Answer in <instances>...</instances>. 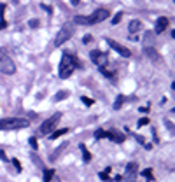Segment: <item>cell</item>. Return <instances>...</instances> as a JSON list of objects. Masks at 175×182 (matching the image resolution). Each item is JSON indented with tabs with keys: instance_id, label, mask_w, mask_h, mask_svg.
<instances>
[{
	"instance_id": "6da1fadb",
	"label": "cell",
	"mask_w": 175,
	"mask_h": 182,
	"mask_svg": "<svg viewBox=\"0 0 175 182\" xmlns=\"http://www.w3.org/2000/svg\"><path fill=\"white\" fill-rule=\"evenodd\" d=\"M109 16H110L109 9H96V11H95L93 14H89V16H75L74 21H75L77 25H93V23L105 21Z\"/></svg>"
},
{
	"instance_id": "7a4b0ae2",
	"label": "cell",
	"mask_w": 175,
	"mask_h": 182,
	"mask_svg": "<svg viewBox=\"0 0 175 182\" xmlns=\"http://www.w3.org/2000/svg\"><path fill=\"white\" fill-rule=\"evenodd\" d=\"M75 68H77L75 58L70 56V54H63V56H61V61H60V77H61V79L70 77Z\"/></svg>"
},
{
	"instance_id": "3957f363",
	"label": "cell",
	"mask_w": 175,
	"mask_h": 182,
	"mask_svg": "<svg viewBox=\"0 0 175 182\" xmlns=\"http://www.w3.org/2000/svg\"><path fill=\"white\" fill-rule=\"evenodd\" d=\"M30 121L21 118H11V119H0V130H23L26 128Z\"/></svg>"
},
{
	"instance_id": "277c9868",
	"label": "cell",
	"mask_w": 175,
	"mask_h": 182,
	"mask_svg": "<svg viewBox=\"0 0 175 182\" xmlns=\"http://www.w3.org/2000/svg\"><path fill=\"white\" fill-rule=\"evenodd\" d=\"M0 72L7 75H12L16 72V65H14L11 56L7 54L6 49H0Z\"/></svg>"
},
{
	"instance_id": "5b68a950",
	"label": "cell",
	"mask_w": 175,
	"mask_h": 182,
	"mask_svg": "<svg viewBox=\"0 0 175 182\" xmlns=\"http://www.w3.org/2000/svg\"><path fill=\"white\" fill-rule=\"evenodd\" d=\"M60 118H61V114H55L53 118H49V119H46L42 124H40V128H39V135H49V133H53V130L56 128V124H58V121H60Z\"/></svg>"
},
{
	"instance_id": "8992f818",
	"label": "cell",
	"mask_w": 175,
	"mask_h": 182,
	"mask_svg": "<svg viewBox=\"0 0 175 182\" xmlns=\"http://www.w3.org/2000/svg\"><path fill=\"white\" fill-rule=\"evenodd\" d=\"M72 33H74V30H72V27H65V28H61L60 32H58V35H56L55 39V46L58 48V46H63V44L68 40V39L72 37Z\"/></svg>"
},
{
	"instance_id": "52a82bcc",
	"label": "cell",
	"mask_w": 175,
	"mask_h": 182,
	"mask_svg": "<svg viewBox=\"0 0 175 182\" xmlns=\"http://www.w3.org/2000/svg\"><path fill=\"white\" fill-rule=\"evenodd\" d=\"M107 44L114 49L116 53H119L121 56H124V58H130V56H131V51H130V49L124 48V46H121V44H117L116 40H112V39H107Z\"/></svg>"
},
{
	"instance_id": "ba28073f",
	"label": "cell",
	"mask_w": 175,
	"mask_h": 182,
	"mask_svg": "<svg viewBox=\"0 0 175 182\" xmlns=\"http://www.w3.org/2000/svg\"><path fill=\"white\" fill-rule=\"evenodd\" d=\"M137 168H138V165L135 163V161H131V163H128L126 165V172H124V180L126 182H133L135 180V177H137Z\"/></svg>"
},
{
	"instance_id": "9c48e42d",
	"label": "cell",
	"mask_w": 175,
	"mask_h": 182,
	"mask_svg": "<svg viewBox=\"0 0 175 182\" xmlns=\"http://www.w3.org/2000/svg\"><path fill=\"white\" fill-rule=\"evenodd\" d=\"M91 60H93V63H96L100 68H104V65L107 63V53H100V51H91L89 53Z\"/></svg>"
},
{
	"instance_id": "30bf717a",
	"label": "cell",
	"mask_w": 175,
	"mask_h": 182,
	"mask_svg": "<svg viewBox=\"0 0 175 182\" xmlns=\"http://www.w3.org/2000/svg\"><path fill=\"white\" fill-rule=\"evenodd\" d=\"M166 27H168V19H166L165 16H161V18L156 19V28H154V32L156 33H163L165 30H166Z\"/></svg>"
},
{
	"instance_id": "8fae6325",
	"label": "cell",
	"mask_w": 175,
	"mask_h": 182,
	"mask_svg": "<svg viewBox=\"0 0 175 182\" xmlns=\"http://www.w3.org/2000/svg\"><path fill=\"white\" fill-rule=\"evenodd\" d=\"M107 139H110V140H114L116 144H121V142H124V135L123 133H119V131H107Z\"/></svg>"
},
{
	"instance_id": "7c38bea8",
	"label": "cell",
	"mask_w": 175,
	"mask_h": 182,
	"mask_svg": "<svg viewBox=\"0 0 175 182\" xmlns=\"http://www.w3.org/2000/svg\"><path fill=\"white\" fill-rule=\"evenodd\" d=\"M145 56H149L154 63H161V56L156 53V49L154 48H145Z\"/></svg>"
},
{
	"instance_id": "4fadbf2b",
	"label": "cell",
	"mask_w": 175,
	"mask_h": 182,
	"mask_svg": "<svg viewBox=\"0 0 175 182\" xmlns=\"http://www.w3.org/2000/svg\"><path fill=\"white\" fill-rule=\"evenodd\" d=\"M140 28H142V23L138 21V19H133V21L130 23V27H128V30H130V33H131V35H135V33H137L138 30H140Z\"/></svg>"
},
{
	"instance_id": "5bb4252c",
	"label": "cell",
	"mask_w": 175,
	"mask_h": 182,
	"mask_svg": "<svg viewBox=\"0 0 175 182\" xmlns=\"http://www.w3.org/2000/svg\"><path fill=\"white\" fill-rule=\"evenodd\" d=\"M79 149L82 151V159H84V163H88V161L91 159V154H89V151L86 149V145H84V144L79 145Z\"/></svg>"
},
{
	"instance_id": "9a60e30c",
	"label": "cell",
	"mask_w": 175,
	"mask_h": 182,
	"mask_svg": "<svg viewBox=\"0 0 175 182\" xmlns=\"http://www.w3.org/2000/svg\"><path fill=\"white\" fill-rule=\"evenodd\" d=\"M53 179H55V170L44 172V182H53Z\"/></svg>"
},
{
	"instance_id": "2e32d148",
	"label": "cell",
	"mask_w": 175,
	"mask_h": 182,
	"mask_svg": "<svg viewBox=\"0 0 175 182\" xmlns=\"http://www.w3.org/2000/svg\"><path fill=\"white\" fill-rule=\"evenodd\" d=\"M68 97V91H60V93H56L55 95V102H60V100H65Z\"/></svg>"
},
{
	"instance_id": "e0dca14e",
	"label": "cell",
	"mask_w": 175,
	"mask_h": 182,
	"mask_svg": "<svg viewBox=\"0 0 175 182\" xmlns=\"http://www.w3.org/2000/svg\"><path fill=\"white\" fill-rule=\"evenodd\" d=\"M63 133H68V130H58V131H53V133H51V137H49V139L51 140H55V139H58V137H61V135H63Z\"/></svg>"
},
{
	"instance_id": "ac0fdd59",
	"label": "cell",
	"mask_w": 175,
	"mask_h": 182,
	"mask_svg": "<svg viewBox=\"0 0 175 182\" xmlns=\"http://www.w3.org/2000/svg\"><path fill=\"white\" fill-rule=\"evenodd\" d=\"M121 18H123V12H116V14H114V18H112V21H110V23H112V25H117V23H119L121 21Z\"/></svg>"
},
{
	"instance_id": "d6986e66",
	"label": "cell",
	"mask_w": 175,
	"mask_h": 182,
	"mask_svg": "<svg viewBox=\"0 0 175 182\" xmlns=\"http://www.w3.org/2000/svg\"><path fill=\"white\" fill-rule=\"evenodd\" d=\"M124 103V98L123 97H117V100H116V103H114V109L117 110V109H121V105Z\"/></svg>"
},
{
	"instance_id": "ffe728a7",
	"label": "cell",
	"mask_w": 175,
	"mask_h": 182,
	"mask_svg": "<svg viewBox=\"0 0 175 182\" xmlns=\"http://www.w3.org/2000/svg\"><path fill=\"white\" fill-rule=\"evenodd\" d=\"M142 175L145 177V179H149V180H153V170H151V168L144 170V172H142Z\"/></svg>"
},
{
	"instance_id": "44dd1931",
	"label": "cell",
	"mask_w": 175,
	"mask_h": 182,
	"mask_svg": "<svg viewBox=\"0 0 175 182\" xmlns=\"http://www.w3.org/2000/svg\"><path fill=\"white\" fill-rule=\"evenodd\" d=\"M95 137H96V139H107V131H104V130H98V131L95 133Z\"/></svg>"
},
{
	"instance_id": "7402d4cb",
	"label": "cell",
	"mask_w": 175,
	"mask_h": 182,
	"mask_svg": "<svg viewBox=\"0 0 175 182\" xmlns=\"http://www.w3.org/2000/svg\"><path fill=\"white\" fill-rule=\"evenodd\" d=\"M81 100H82V103H86V105H93V103H95L91 98H88V97H82Z\"/></svg>"
},
{
	"instance_id": "603a6c76",
	"label": "cell",
	"mask_w": 175,
	"mask_h": 182,
	"mask_svg": "<svg viewBox=\"0 0 175 182\" xmlns=\"http://www.w3.org/2000/svg\"><path fill=\"white\" fill-rule=\"evenodd\" d=\"M30 145H32V149H37V147H39L37 139H35V137H32V139H30Z\"/></svg>"
},
{
	"instance_id": "cb8c5ba5",
	"label": "cell",
	"mask_w": 175,
	"mask_h": 182,
	"mask_svg": "<svg viewBox=\"0 0 175 182\" xmlns=\"http://www.w3.org/2000/svg\"><path fill=\"white\" fill-rule=\"evenodd\" d=\"M4 12H6V4L0 6V21H4Z\"/></svg>"
},
{
	"instance_id": "d4e9b609",
	"label": "cell",
	"mask_w": 175,
	"mask_h": 182,
	"mask_svg": "<svg viewBox=\"0 0 175 182\" xmlns=\"http://www.w3.org/2000/svg\"><path fill=\"white\" fill-rule=\"evenodd\" d=\"M28 27H30V28H37V27H39V21H37V19H30Z\"/></svg>"
},
{
	"instance_id": "484cf974",
	"label": "cell",
	"mask_w": 175,
	"mask_h": 182,
	"mask_svg": "<svg viewBox=\"0 0 175 182\" xmlns=\"http://www.w3.org/2000/svg\"><path fill=\"white\" fill-rule=\"evenodd\" d=\"M145 124H149V118H142L138 121V126H145Z\"/></svg>"
},
{
	"instance_id": "4316f807",
	"label": "cell",
	"mask_w": 175,
	"mask_h": 182,
	"mask_svg": "<svg viewBox=\"0 0 175 182\" xmlns=\"http://www.w3.org/2000/svg\"><path fill=\"white\" fill-rule=\"evenodd\" d=\"M12 163H14V166H16L18 172H21V165H19V161H18V159H12Z\"/></svg>"
},
{
	"instance_id": "83f0119b",
	"label": "cell",
	"mask_w": 175,
	"mask_h": 182,
	"mask_svg": "<svg viewBox=\"0 0 175 182\" xmlns=\"http://www.w3.org/2000/svg\"><path fill=\"white\" fill-rule=\"evenodd\" d=\"M100 179H102V180H109V175H107V172H102V173H100Z\"/></svg>"
},
{
	"instance_id": "f1b7e54d",
	"label": "cell",
	"mask_w": 175,
	"mask_h": 182,
	"mask_svg": "<svg viewBox=\"0 0 175 182\" xmlns=\"http://www.w3.org/2000/svg\"><path fill=\"white\" fill-rule=\"evenodd\" d=\"M82 42H84V44H89V42H91V37H89V35H86V37L82 39Z\"/></svg>"
},
{
	"instance_id": "f546056e",
	"label": "cell",
	"mask_w": 175,
	"mask_h": 182,
	"mask_svg": "<svg viewBox=\"0 0 175 182\" xmlns=\"http://www.w3.org/2000/svg\"><path fill=\"white\" fill-rule=\"evenodd\" d=\"M6 27H7V23H6V21H0V30H4Z\"/></svg>"
},
{
	"instance_id": "4dcf8cb0",
	"label": "cell",
	"mask_w": 175,
	"mask_h": 182,
	"mask_svg": "<svg viewBox=\"0 0 175 182\" xmlns=\"http://www.w3.org/2000/svg\"><path fill=\"white\" fill-rule=\"evenodd\" d=\"M0 158H2V159H4V161H9V159H7V158H6V154L2 152V151H0Z\"/></svg>"
},
{
	"instance_id": "1f68e13d",
	"label": "cell",
	"mask_w": 175,
	"mask_h": 182,
	"mask_svg": "<svg viewBox=\"0 0 175 182\" xmlns=\"http://www.w3.org/2000/svg\"><path fill=\"white\" fill-rule=\"evenodd\" d=\"M70 2H72V6H77V4H79L81 0H70Z\"/></svg>"
}]
</instances>
